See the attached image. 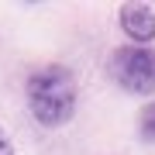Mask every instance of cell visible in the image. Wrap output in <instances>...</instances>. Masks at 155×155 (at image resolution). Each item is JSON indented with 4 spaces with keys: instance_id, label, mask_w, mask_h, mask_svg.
<instances>
[{
    "instance_id": "obj_1",
    "label": "cell",
    "mask_w": 155,
    "mask_h": 155,
    "mask_svg": "<svg viewBox=\"0 0 155 155\" xmlns=\"http://www.w3.org/2000/svg\"><path fill=\"white\" fill-rule=\"evenodd\" d=\"M24 100L28 110L41 127H62L72 121L76 114V100H79V86L72 69L66 66H41L35 69L24 83Z\"/></svg>"
},
{
    "instance_id": "obj_3",
    "label": "cell",
    "mask_w": 155,
    "mask_h": 155,
    "mask_svg": "<svg viewBox=\"0 0 155 155\" xmlns=\"http://www.w3.org/2000/svg\"><path fill=\"white\" fill-rule=\"evenodd\" d=\"M117 21H121V31L131 38V45L148 48V41H155V14L148 4H124Z\"/></svg>"
},
{
    "instance_id": "obj_5",
    "label": "cell",
    "mask_w": 155,
    "mask_h": 155,
    "mask_svg": "<svg viewBox=\"0 0 155 155\" xmlns=\"http://www.w3.org/2000/svg\"><path fill=\"white\" fill-rule=\"evenodd\" d=\"M0 155H14V141L7 138V131L0 127Z\"/></svg>"
},
{
    "instance_id": "obj_2",
    "label": "cell",
    "mask_w": 155,
    "mask_h": 155,
    "mask_svg": "<svg viewBox=\"0 0 155 155\" xmlns=\"http://www.w3.org/2000/svg\"><path fill=\"white\" fill-rule=\"evenodd\" d=\"M110 76L114 83L134 97H155V52L145 45H124L110 52Z\"/></svg>"
},
{
    "instance_id": "obj_4",
    "label": "cell",
    "mask_w": 155,
    "mask_h": 155,
    "mask_svg": "<svg viewBox=\"0 0 155 155\" xmlns=\"http://www.w3.org/2000/svg\"><path fill=\"white\" fill-rule=\"evenodd\" d=\"M138 131H141V138H145V141H152V145H155V100L141 107V114H138Z\"/></svg>"
}]
</instances>
